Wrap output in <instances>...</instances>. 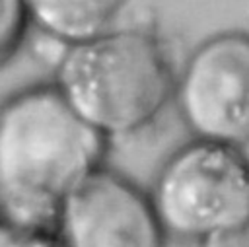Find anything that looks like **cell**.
Segmentation results:
<instances>
[{
    "label": "cell",
    "mask_w": 249,
    "mask_h": 247,
    "mask_svg": "<svg viewBox=\"0 0 249 247\" xmlns=\"http://www.w3.org/2000/svg\"><path fill=\"white\" fill-rule=\"evenodd\" d=\"M109 140L93 130L53 82L0 101V220L53 231L68 194L105 165Z\"/></svg>",
    "instance_id": "obj_1"
},
{
    "label": "cell",
    "mask_w": 249,
    "mask_h": 247,
    "mask_svg": "<svg viewBox=\"0 0 249 247\" xmlns=\"http://www.w3.org/2000/svg\"><path fill=\"white\" fill-rule=\"evenodd\" d=\"M177 68L161 37L146 25H115L66 47L53 84L109 142L144 130L173 101Z\"/></svg>",
    "instance_id": "obj_2"
},
{
    "label": "cell",
    "mask_w": 249,
    "mask_h": 247,
    "mask_svg": "<svg viewBox=\"0 0 249 247\" xmlns=\"http://www.w3.org/2000/svg\"><path fill=\"white\" fill-rule=\"evenodd\" d=\"M148 194L169 237L200 243L249 220V154L191 136L163 159Z\"/></svg>",
    "instance_id": "obj_3"
},
{
    "label": "cell",
    "mask_w": 249,
    "mask_h": 247,
    "mask_svg": "<svg viewBox=\"0 0 249 247\" xmlns=\"http://www.w3.org/2000/svg\"><path fill=\"white\" fill-rule=\"evenodd\" d=\"M193 138L249 144V31L200 41L175 74L173 101Z\"/></svg>",
    "instance_id": "obj_4"
},
{
    "label": "cell",
    "mask_w": 249,
    "mask_h": 247,
    "mask_svg": "<svg viewBox=\"0 0 249 247\" xmlns=\"http://www.w3.org/2000/svg\"><path fill=\"white\" fill-rule=\"evenodd\" d=\"M53 233L60 247H165L148 189L107 163L64 200Z\"/></svg>",
    "instance_id": "obj_5"
},
{
    "label": "cell",
    "mask_w": 249,
    "mask_h": 247,
    "mask_svg": "<svg viewBox=\"0 0 249 247\" xmlns=\"http://www.w3.org/2000/svg\"><path fill=\"white\" fill-rule=\"evenodd\" d=\"M31 33L72 47L119 25L128 0H25Z\"/></svg>",
    "instance_id": "obj_6"
},
{
    "label": "cell",
    "mask_w": 249,
    "mask_h": 247,
    "mask_svg": "<svg viewBox=\"0 0 249 247\" xmlns=\"http://www.w3.org/2000/svg\"><path fill=\"white\" fill-rule=\"evenodd\" d=\"M31 37V19L25 0H0V70H4L18 53L27 47Z\"/></svg>",
    "instance_id": "obj_7"
},
{
    "label": "cell",
    "mask_w": 249,
    "mask_h": 247,
    "mask_svg": "<svg viewBox=\"0 0 249 247\" xmlns=\"http://www.w3.org/2000/svg\"><path fill=\"white\" fill-rule=\"evenodd\" d=\"M0 247H60L53 231L21 228L0 220Z\"/></svg>",
    "instance_id": "obj_8"
},
{
    "label": "cell",
    "mask_w": 249,
    "mask_h": 247,
    "mask_svg": "<svg viewBox=\"0 0 249 247\" xmlns=\"http://www.w3.org/2000/svg\"><path fill=\"white\" fill-rule=\"evenodd\" d=\"M198 245L200 247H249V220L218 235H212L200 241Z\"/></svg>",
    "instance_id": "obj_9"
}]
</instances>
